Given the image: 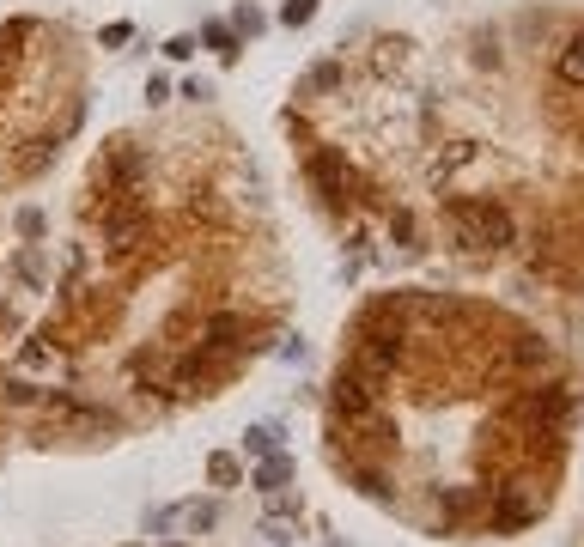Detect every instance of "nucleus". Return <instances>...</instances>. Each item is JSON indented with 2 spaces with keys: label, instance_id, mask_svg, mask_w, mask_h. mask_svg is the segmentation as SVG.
I'll use <instances>...</instances> for the list:
<instances>
[{
  "label": "nucleus",
  "instance_id": "6",
  "mask_svg": "<svg viewBox=\"0 0 584 547\" xmlns=\"http://www.w3.org/2000/svg\"><path fill=\"white\" fill-rule=\"evenodd\" d=\"M511 365H518V371H536V365H548V341H536V335H524L518 347H511Z\"/></svg>",
  "mask_w": 584,
  "mask_h": 547
},
{
  "label": "nucleus",
  "instance_id": "9",
  "mask_svg": "<svg viewBox=\"0 0 584 547\" xmlns=\"http://www.w3.org/2000/svg\"><path fill=\"white\" fill-rule=\"evenodd\" d=\"M311 13H317V7H311V0H292V7H286V13H280V19H286V25H305V19H311Z\"/></svg>",
  "mask_w": 584,
  "mask_h": 547
},
{
  "label": "nucleus",
  "instance_id": "8",
  "mask_svg": "<svg viewBox=\"0 0 584 547\" xmlns=\"http://www.w3.org/2000/svg\"><path fill=\"white\" fill-rule=\"evenodd\" d=\"M207 481L213 487H238V462L232 456H207Z\"/></svg>",
  "mask_w": 584,
  "mask_h": 547
},
{
  "label": "nucleus",
  "instance_id": "2",
  "mask_svg": "<svg viewBox=\"0 0 584 547\" xmlns=\"http://www.w3.org/2000/svg\"><path fill=\"white\" fill-rule=\"evenodd\" d=\"M329 408H335V414H347L353 426H384V408H378V389L365 383L359 371H335V383H329Z\"/></svg>",
  "mask_w": 584,
  "mask_h": 547
},
{
  "label": "nucleus",
  "instance_id": "4",
  "mask_svg": "<svg viewBox=\"0 0 584 547\" xmlns=\"http://www.w3.org/2000/svg\"><path fill=\"white\" fill-rule=\"evenodd\" d=\"M292 481V462H286V450H274V456H262L256 468H250V487L256 493H280Z\"/></svg>",
  "mask_w": 584,
  "mask_h": 547
},
{
  "label": "nucleus",
  "instance_id": "7",
  "mask_svg": "<svg viewBox=\"0 0 584 547\" xmlns=\"http://www.w3.org/2000/svg\"><path fill=\"white\" fill-rule=\"evenodd\" d=\"M244 444H250V456H274L280 450V426H250Z\"/></svg>",
  "mask_w": 584,
  "mask_h": 547
},
{
  "label": "nucleus",
  "instance_id": "10",
  "mask_svg": "<svg viewBox=\"0 0 584 547\" xmlns=\"http://www.w3.org/2000/svg\"><path fill=\"white\" fill-rule=\"evenodd\" d=\"M207 43H213V49H219V55H238V49H232V31H219V25H213V31H207Z\"/></svg>",
  "mask_w": 584,
  "mask_h": 547
},
{
  "label": "nucleus",
  "instance_id": "5",
  "mask_svg": "<svg viewBox=\"0 0 584 547\" xmlns=\"http://www.w3.org/2000/svg\"><path fill=\"white\" fill-rule=\"evenodd\" d=\"M554 73L566 86H584V37H572L566 49H560V61H554Z\"/></svg>",
  "mask_w": 584,
  "mask_h": 547
},
{
  "label": "nucleus",
  "instance_id": "3",
  "mask_svg": "<svg viewBox=\"0 0 584 547\" xmlns=\"http://www.w3.org/2000/svg\"><path fill=\"white\" fill-rule=\"evenodd\" d=\"M530 420H542V426H566L572 420V396L560 383H536V389H524V402H518Z\"/></svg>",
  "mask_w": 584,
  "mask_h": 547
},
{
  "label": "nucleus",
  "instance_id": "1",
  "mask_svg": "<svg viewBox=\"0 0 584 547\" xmlns=\"http://www.w3.org/2000/svg\"><path fill=\"white\" fill-rule=\"evenodd\" d=\"M451 225H457V238L469 244V250H505L511 238H518V219H511V207H499V201H481V195H457L451 207Z\"/></svg>",
  "mask_w": 584,
  "mask_h": 547
}]
</instances>
